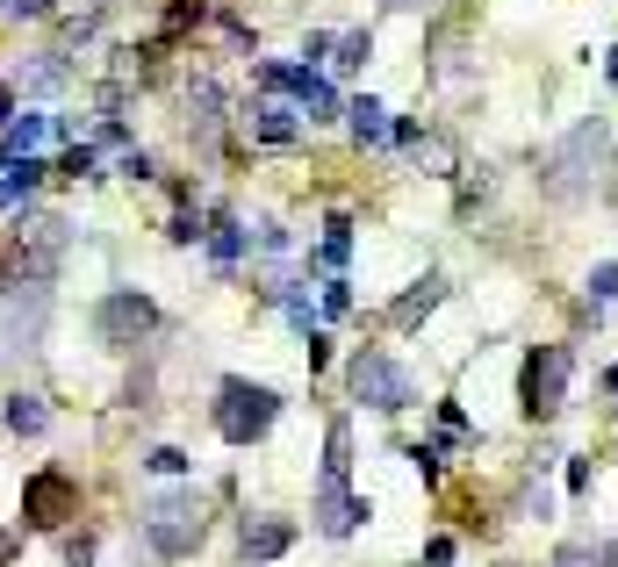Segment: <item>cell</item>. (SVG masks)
Wrapping results in <instances>:
<instances>
[{
	"label": "cell",
	"mask_w": 618,
	"mask_h": 567,
	"mask_svg": "<svg viewBox=\"0 0 618 567\" xmlns=\"http://www.w3.org/2000/svg\"><path fill=\"white\" fill-rule=\"evenodd\" d=\"M605 165H611V122L590 115V122H576V130L539 159V194H547V202H590Z\"/></svg>",
	"instance_id": "obj_1"
},
{
	"label": "cell",
	"mask_w": 618,
	"mask_h": 567,
	"mask_svg": "<svg viewBox=\"0 0 618 567\" xmlns=\"http://www.w3.org/2000/svg\"><path fill=\"white\" fill-rule=\"evenodd\" d=\"M65 244H72V230L58 216L22 209V216H14V237H8V287H51L58 266H65Z\"/></svg>",
	"instance_id": "obj_2"
},
{
	"label": "cell",
	"mask_w": 618,
	"mask_h": 567,
	"mask_svg": "<svg viewBox=\"0 0 618 567\" xmlns=\"http://www.w3.org/2000/svg\"><path fill=\"white\" fill-rule=\"evenodd\" d=\"M138 531H144V546H152L159 560H188L194 546H202V531H209V510H202L194 488H165V496H152L138 510Z\"/></svg>",
	"instance_id": "obj_3"
},
{
	"label": "cell",
	"mask_w": 618,
	"mask_h": 567,
	"mask_svg": "<svg viewBox=\"0 0 618 567\" xmlns=\"http://www.w3.org/2000/svg\"><path fill=\"white\" fill-rule=\"evenodd\" d=\"M274 417H281V395L266 388V381H245V374L216 381V432L231 438V446H260V438L274 432Z\"/></svg>",
	"instance_id": "obj_4"
},
{
	"label": "cell",
	"mask_w": 618,
	"mask_h": 567,
	"mask_svg": "<svg viewBox=\"0 0 618 567\" xmlns=\"http://www.w3.org/2000/svg\"><path fill=\"white\" fill-rule=\"evenodd\" d=\"M345 388H353L359 409H382V417H396V409L417 403V381L403 374V366L388 360L382 345H359L353 360H345Z\"/></svg>",
	"instance_id": "obj_5"
},
{
	"label": "cell",
	"mask_w": 618,
	"mask_h": 567,
	"mask_svg": "<svg viewBox=\"0 0 618 567\" xmlns=\"http://www.w3.org/2000/svg\"><path fill=\"white\" fill-rule=\"evenodd\" d=\"M568 374H576V352L568 345H533L518 374V403L525 417H561L568 409Z\"/></svg>",
	"instance_id": "obj_6"
},
{
	"label": "cell",
	"mask_w": 618,
	"mask_h": 567,
	"mask_svg": "<svg viewBox=\"0 0 618 567\" xmlns=\"http://www.w3.org/2000/svg\"><path fill=\"white\" fill-rule=\"evenodd\" d=\"M152 331H159V302L138 295V287H109V295L94 302V338L109 352H138Z\"/></svg>",
	"instance_id": "obj_7"
},
{
	"label": "cell",
	"mask_w": 618,
	"mask_h": 567,
	"mask_svg": "<svg viewBox=\"0 0 618 567\" xmlns=\"http://www.w3.org/2000/svg\"><path fill=\"white\" fill-rule=\"evenodd\" d=\"M65 517H80V482H72L65 467H37V474L22 482V525L58 531Z\"/></svg>",
	"instance_id": "obj_8"
},
{
	"label": "cell",
	"mask_w": 618,
	"mask_h": 567,
	"mask_svg": "<svg viewBox=\"0 0 618 567\" xmlns=\"http://www.w3.org/2000/svg\"><path fill=\"white\" fill-rule=\"evenodd\" d=\"M43 324H51V287H8V302H0V352L8 360L37 352Z\"/></svg>",
	"instance_id": "obj_9"
},
{
	"label": "cell",
	"mask_w": 618,
	"mask_h": 567,
	"mask_svg": "<svg viewBox=\"0 0 618 567\" xmlns=\"http://www.w3.org/2000/svg\"><path fill=\"white\" fill-rule=\"evenodd\" d=\"M316 531H324V539H353L359 531V517H374V503L367 496H353V488L345 482H316Z\"/></svg>",
	"instance_id": "obj_10"
},
{
	"label": "cell",
	"mask_w": 618,
	"mask_h": 567,
	"mask_svg": "<svg viewBox=\"0 0 618 567\" xmlns=\"http://www.w3.org/2000/svg\"><path fill=\"white\" fill-rule=\"evenodd\" d=\"M216 130H223V87L209 80V72H194V80H188V136L209 151V144H216Z\"/></svg>",
	"instance_id": "obj_11"
},
{
	"label": "cell",
	"mask_w": 618,
	"mask_h": 567,
	"mask_svg": "<svg viewBox=\"0 0 618 567\" xmlns=\"http://www.w3.org/2000/svg\"><path fill=\"white\" fill-rule=\"evenodd\" d=\"M252 136H260V144H295V136H303V109H295V101H281V94H266L260 109H252Z\"/></svg>",
	"instance_id": "obj_12"
},
{
	"label": "cell",
	"mask_w": 618,
	"mask_h": 567,
	"mask_svg": "<svg viewBox=\"0 0 618 567\" xmlns=\"http://www.w3.org/2000/svg\"><path fill=\"white\" fill-rule=\"evenodd\" d=\"M288 101H295V109H303L310 122H331V115H345L338 87H331L324 72H310V65H295V87H288Z\"/></svg>",
	"instance_id": "obj_13"
},
{
	"label": "cell",
	"mask_w": 618,
	"mask_h": 567,
	"mask_svg": "<svg viewBox=\"0 0 618 567\" xmlns=\"http://www.w3.org/2000/svg\"><path fill=\"white\" fill-rule=\"evenodd\" d=\"M72 80V65H65V51H37L29 65H14V94H58V87Z\"/></svg>",
	"instance_id": "obj_14"
},
{
	"label": "cell",
	"mask_w": 618,
	"mask_h": 567,
	"mask_svg": "<svg viewBox=\"0 0 618 567\" xmlns=\"http://www.w3.org/2000/svg\"><path fill=\"white\" fill-rule=\"evenodd\" d=\"M439 302H446V273H425V281L411 287V295H396V302H388V324H396V331H411V324H425V316L439 310Z\"/></svg>",
	"instance_id": "obj_15"
},
{
	"label": "cell",
	"mask_w": 618,
	"mask_h": 567,
	"mask_svg": "<svg viewBox=\"0 0 618 567\" xmlns=\"http://www.w3.org/2000/svg\"><path fill=\"white\" fill-rule=\"evenodd\" d=\"M237 539H245V560H281L295 546V525H288V517H245Z\"/></svg>",
	"instance_id": "obj_16"
},
{
	"label": "cell",
	"mask_w": 618,
	"mask_h": 567,
	"mask_svg": "<svg viewBox=\"0 0 618 567\" xmlns=\"http://www.w3.org/2000/svg\"><path fill=\"white\" fill-rule=\"evenodd\" d=\"M43 173H51V165H43L37 151H22V159H0V209L29 202V194L43 188Z\"/></svg>",
	"instance_id": "obj_17"
},
{
	"label": "cell",
	"mask_w": 618,
	"mask_h": 567,
	"mask_svg": "<svg viewBox=\"0 0 618 567\" xmlns=\"http://www.w3.org/2000/svg\"><path fill=\"white\" fill-rule=\"evenodd\" d=\"M43 136H58L51 115H8L0 122V159H22V151H37Z\"/></svg>",
	"instance_id": "obj_18"
},
{
	"label": "cell",
	"mask_w": 618,
	"mask_h": 567,
	"mask_svg": "<svg viewBox=\"0 0 618 567\" xmlns=\"http://www.w3.org/2000/svg\"><path fill=\"white\" fill-rule=\"evenodd\" d=\"M0 417H8L14 438H43V432H51V409H43V395H8V409H0Z\"/></svg>",
	"instance_id": "obj_19"
},
{
	"label": "cell",
	"mask_w": 618,
	"mask_h": 567,
	"mask_svg": "<svg viewBox=\"0 0 618 567\" xmlns=\"http://www.w3.org/2000/svg\"><path fill=\"white\" fill-rule=\"evenodd\" d=\"M345 122H353V136H359V144H388V109H382L374 94L345 101Z\"/></svg>",
	"instance_id": "obj_20"
},
{
	"label": "cell",
	"mask_w": 618,
	"mask_h": 567,
	"mask_svg": "<svg viewBox=\"0 0 618 567\" xmlns=\"http://www.w3.org/2000/svg\"><path fill=\"white\" fill-rule=\"evenodd\" d=\"M245 244H252V237H245V223H237V216H216V223H209V252H216L223 273L245 259Z\"/></svg>",
	"instance_id": "obj_21"
},
{
	"label": "cell",
	"mask_w": 618,
	"mask_h": 567,
	"mask_svg": "<svg viewBox=\"0 0 618 567\" xmlns=\"http://www.w3.org/2000/svg\"><path fill=\"white\" fill-rule=\"evenodd\" d=\"M345 474H353V424H331L324 432V482H345Z\"/></svg>",
	"instance_id": "obj_22"
},
{
	"label": "cell",
	"mask_w": 618,
	"mask_h": 567,
	"mask_svg": "<svg viewBox=\"0 0 618 567\" xmlns=\"http://www.w3.org/2000/svg\"><path fill=\"white\" fill-rule=\"evenodd\" d=\"M331 51H338V58H331L338 72H359L374 58V29H345V37H331Z\"/></svg>",
	"instance_id": "obj_23"
},
{
	"label": "cell",
	"mask_w": 618,
	"mask_h": 567,
	"mask_svg": "<svg viewBox=\"0 0 618 567\" xmlns=\"http://www.w3.org/2000/svg\"><path fill=\"white\" fill-rule=\"evenodd\" d=\"M554 567H605V539H561Z\"/></svg>",
	"instance_id": "obj_24"
},
{
	"label": "cell",
	"mask_w": 618,
	"mask_h": 567,
	"mask_svg": "<svg viewBox=\"0 0 618 567\" xmlns=\"http://www.w3.org/2000/svg\"><path fill=\"white\" fill-rule=\"evenodd\" d=\"M316 252H324V266H345V259H353V223L331 216V223H324V244H316Z\"/></svg>",
	"instance_id": "obj_25"
},
{
	"label": "cell",
	"mask_w": 618,
	"mask_h": 567,
	"mask_svg": "<svg viewBox=\"0 0 618 567\" xmlns=\"http://www.w3.org/2000/svg\"><path fill=\"white\" fill-rule=\"evenodd\" d=\"M51 173H65V180H94V173H101V151H94V144H65V159H58Z\"/></svg>",
	"instance_id": "obj_26"
},
{
	"label": "cell",
	"mask_w": 618,
	"mask_h": 567,
	"mask_svg": "<svg viewBox=\"0 0 618 567\" xmlns=\"http://www.w3.org/2000/svg\"><path fill=\"white\" fill-rule=\"evenodd\" d=\"M582 287H590V302H597V310H605V302H618V259L590 266V281H582Z\"/></svg>",
	"instance_id": "obj_27"
},
{
	"label": "cell",
	"mask_w": 618,
	"mask_h": 567,
	"mask_svg": "<svg viewBox=\"0 0 618 567\" xmlns=\"http://www.w3.org/2000/svg\"><path fill=\"white\" fill-rule=\"evenodd\" d=\"M411 467L425 474V482H439V474H446V446H432V438H425V446H411Z\"/></svg>",
	"instance_id": "obj_28"
},
{
	"label": "cell",
	"mask_w": 618,
	"mask_h": 567,
	"mask_svg": "<svg viewBox=\"0 0 618 567\" xmlns=\"http://www.w3.org/2000/svg\"><path fill=\"white\" fill-rule=\"evenodd\" d=\"M144 467H152V474H188L194 459L180 453V446H152V453H144Z\"/></svg>",
	"instance_id": "obj_29"
},
{
	"label": "cell",
	"mask_w": 618,
	"mask_h": 567,
	"mask_svg": "<svg viewBox=\"0 0 618 567\" xmlns=\"http://www.w3.org/2000/svg\"><path fill=\"white\" fill-rule=\"evenodd\" d=\"M165 237H173V244H202L209 230H202V216H194V209H180V216L165 223Z\"/></svg>",
	"instance_id": "obj_30"
},
{
	"label": "cell",
	"mask_w": 618,
	"mask_h": 567,
	"mask_svg": "<svg viewBox=\"0 0 618 567\" xmlns=\"http://www.w3.org/2000/svg\"><path fill=\"white\" fill-rule=\"evenodd\" d=\"M345 310H353V281L331 273V281H324V316H345Z\"/></svg>",
	"instance_id": "obj_31"
},
{
	"label": "cell",
	"mask_w": 618,
	"mask_h": 567,
	"mask_svg": "<svg viewBox=\"0 0 618 567\" xmlns=\"http://www.w3.org/2000/svg\"><path fill=\"white\" fill-rule=\"evenodd\" d=\"M58 546H65V567H94V539H87V531H65Z\"/></svg>",
	"instance_id": "obj_32"
},
{
	"label": "cell",
	"mask_w": 618,
	"mask_h": 567,
	"mask_svg": "<svg viewBox=\"0 0 618 567\" xmlns=\"http://www.w3.org/2000/svg\"><path fill=\"white\" fill-rule=\"evenodd\" d=\"M115 173H123V180H152L159 165H152V151H138V144H130V151H123V165H115Z\"/></svg>",
	"instance_id": "obj_33"
},
{
	"label": "cell",
	"mask_w": 618,
	"mask_h": 567,
	"mask_svg": "<svg viewBox=\"0 0 618 567\" xmlns=\"http://www.w3.org/2000/svg\"><path fill=\"white\" fill-rule=\"evenodd\" d=\"M554 510V503H547V488H539V482H525L518 488V517H547Z\"/></svg>",
	"instance_id": "obj_34"
},
{
	"label": "cell",
	"mask_w": 618,
	"mask_h": 567,
	"mask_svg": "<svg viewBox=\"0 0 618 567\" xmlns=\"http://www.w3.org/2000/svg\"><path fill=\"white\" fill-rule=\"evenodd\" d=\"M51 8H58V0H8V14H14V22H43Z\"/></svg>",
	"instance_id": "obj_35"
},
{
	"label": "cell",
	"mask_w": 618,
	"mask_h": 567,
	"mask_svg": "<svg viewBox=\"0 0 618 567\" xmlns=\"http://www.w3.org/2000/svg\"><path fill=\"white\" fill-rule=\"evenodd\" d=\"M454 554H460V546H454V539H446V531H439V539L425 546V567H454Z\"/></svg>",
	"instance_id": "obj_36"
},
{
	"label": "cell",
	"mask_w": 618,
	"mask_h": 567,
	"mask_svg": "<svg viewBox=\"0 0 618 567\" xmlns=\"http://www.w3.org/2000/svg\"><path fill=\"white\" fill-rule=\"evenodd\" d=\"M417 136H425V130H417V115H396V122H388V144H417Z\"/></svg>",
	"instance_id": "obj_37"
},
{
	"label": "cell",
	"mask_w": 618,
	"mask_h": 567,
	"mask_svg": "<svg viewBox=\"0 0 618 567\" xmlns=\"http://www.w3.org/2000/svg\"><path fill=\"white\" fill-rule=\"evenodd\" d=\"M382 8H388V14H417V8H425V0H382Z\"/></svg>",
	"instance_id": "obj_38"
},
{
	"label": "cell",
	"mask_w": 618,
	"mask_h": 567,
	"mask_svg": "<svg viewBox=\"0 0 618 567\" xmlns=\"http://www.w3.org/2000/svg\"><path fill=\"white\" fill-rule=\"evenodd\" d=\"M14 546H22V539H14V531H0V567L14 560Z\"/></svg>",
	"instance_id": "obj_39"
},
{
	"label": "cell",
	"mask_w": 618,
	"mask_h": 567,
	"mask_svg": "<svg viewBox=\"0 0 618 567\" xmlns=\"http://www.w3.org/2000/svg\"><path fill=\"white\" fill-rule=\"evenodd\" d=\"M14 115V87H0V122H8Z\"/></svg>",
	"instance_id": "obj_40"
},
{
	"label": "cell",
	"mask_w": 618,
	"mask_h": 567,
	"mask_svg": "<svg viewBox=\"0 0 618 567\" xmlns=\"http://www.w3.org/2000/svg\"><path fill=\"white\" fill-rule=\"evenodd\" d=\"M605 567H618V539H605Z\"/></svg>",
	"instance_id": "obj_41"
},
{
	"label": "cell",
	"mask_w": 618,
	"mask_h": 567,
	"mask_svg": "<svg viewBox=\"0 0 618 567\" xmlns=\"http://www.w3.org/2000/svg\"><path fill=\"white\" fill-rule=\"evenodd\" d=\"M605 72H611V80H618V43H611V58H605Z\"/></svg>",
	"instance_id": "obj_42"
},
{
	"label": "cell",
	"mask_w": 618,
	"mask_h": 567,
	"mask_svg": "<svg viewBox=\"0 0 618 567\" xmlns=\"http://www.w3.org/2000/svg\"><path fill=\"white\" fill-rule=\"evenodd\" d=\"M605 388H611V395H618V366H611V374H605Z\"/></svg>",
	"instance_id": "obj_43"
},
{
	"label": "cell",
	"mask_w": 618,
	"mask_h": 567,
	"mask_svg": "<svg viewBox=\"0 0 618 567\" xmlns=\"http://www.w3.org/2000/svg\"><path fill=\"white\" fill-rule=\"evenodd\" d=\"M0 14H8V0H0Z\"/></svg>",
	"instance_id": "obj_44"
}]
</instances>
